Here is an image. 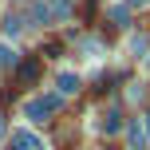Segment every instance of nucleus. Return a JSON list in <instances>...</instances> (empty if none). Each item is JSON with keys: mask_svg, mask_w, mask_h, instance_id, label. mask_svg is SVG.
<instances>
[{"mask_svg": "<svg viewBox=\"0 0 150 150\" xmlns=\"http://www.w3.org/2000/svg\"><path fill=\"white\" fill-rule=\"evenodd\" d=\"M59 99L63 95H36V99H28L24 103V119L28 122H44L52 111H59Z\"/></svg>", "mask_w": 150, "mask_h": 150, "instance_id": "1", "label": "nucleus"}, {"mask_svg": "<svg viewBox=\"0 0 150 150\" xmlns=\"http://www.w3.org/2000/svg\"><path fill=\"white\" fill-rule=\"evenodd\" d=\"M12 150H47V146H44V138H40L36 130L16 127V130H12Z\"/></svg>", "mask_w": 150, "mask_h": 150, "instance_id": "2", "label": "nucleus"}, {"mask_svg": "<svg viewBox=\"0 0 150 150\" xmlns=\"http://www.w3.org/2000/svg\"><path fill=\"white\" fill-rule=\"evenodd\" d=\"M127 146H130V150H146V146H150L142 119H130V122H127Z\"/></svg>", "mask_w": 150, "mask_h": 150, "instance_id": "3", "label": "nucleus"}, {"mask_svg": "<svg viewBox=\"0 0 150 150\" xmlns=\"http://www.w3.org/2000/svg\"><path fill=\"white\" fill-rule=\"evenodd\" d=\"M16 79H20L24 87H32V83L40 79V55H28V59H24L20 67H16Z\"/></svg>", "mask_w": 150, "mask_h": 150, "instance_id": "4", "label": "nucleus"}, {"mask_svg": "<svg viewBox=\"0 0 150 150\" xmlns=\"http://www.w3.org/2000/svg\"><path fill=\"white\" fill-rule=\"evenodd\" d=\"M28 20H32V24H52V20H55V16H52V8H47V0H32Z\"/></svg>", "mask_w": 150, "mask_h": 150, "instance_id": "5", "label": "nucleus"}, {"mask_svg": "<svg viewBox=\"0 0 150 150\" xmlns=\"http://www.w3.org/2000/svg\"><path fill=\"white\" fill-rule=\"evenodd\" d=\"M55 87H59V95H75V91H79V75L75 71H59Z\"/></svg>", "mask_w": 150, "mask_h": 150, "instance_id": "6", "label": "nucleus"}, {"mask_svg": "<svg viewBox=\"0 0 150 150\" xmlns=\"http://www.w3.org/2000/svg\"><path fill=\"white\" fill-rule=\"evenodd\" d=\"M47 8H52L55 20H67V16H71V0H47Z\"/></svg>", "mask_w": 150, "mask_h": 150, "instance_id": "7", "label": "nucleus"}, {"mask_svg": "<svg viewBox=\"0 0 150 150\" xmlns=\"http://www.w3.org/2000/svg\"><path fill=\"white\" fill-rule=\"evenodd\" d=\"M99 127H103V134H119V111H107Z\"/></svg>", "mask_w": 150, "mask_h": 150, "instance_id": "8", "label": "nucleus"}, {"mask_svg": "<svg viewBox=\"0 0 150 150\" xmlns=\"http://www.w3.org/2000/svg\"><path fill=\"white\" fill-rule=\"evenodd\" d=\"M127 20H130L127 8H122V4H111V24H115V28H127Z\"/></svg>", "mask_w": 150, "mask_h": 150, "instance_id": "9", "label": "nucleus"}, {"mask_svg": "<svg viewBox=\"0 0 150 150\" xmlns=\"http://www.w3.org/2000/svg\"><path fill=\"white\" fill-rule=\"evenodd\" d=\"M24 24H28L24 16H8V20H4V32H8V36H20V32H24Z\"/></svg>", "mask_w": 150, "mask_h": 150, "instance_id": "10", "label": "nucleus"}, {"mask_svg": "<svg viewBox=\"0 0 150 150\" xmlns=\"http://www.w3.org/2000/svg\"><path fill=\"white\" fill-rule=\"evenodd\" d=\"M12 63H16V52L8 44H0V67H12Z\"/></svg>", "mask_w": 150, "mask_h": 150, "instance_id": "11", "label": "nucleus"}, {"mask_svg": "<svg viewBox=\"0 0 150 150\" xmlns=\"http://www.w3.org/2000/svg\"><path fill=\"white\" fill-rule=\"evenodd\" d=\"M130 52L142 55V52H146V36H134V40H130Z\"/></svg>", "mask_w": 150, "mask_h": 150, "instance_id": "12", "label": "nucleus"}, {"mask_svg": "<svg viewBox=\"0 0 150 150\" xmlns=\"http://www.w3.org/2000/svg\"><path fill=\"white\" fill-rule=\"evenodd\" d=\"M150 4V0H130V8H146Z\"/></svg>", "mask_w": 150, "mask_h": 150, "instance_id": "13", "label": "nucleus"}, {"mask_svg": "<svg viewBox=\"0 0 150 150\" xmlns=\"http://www.w3.org/2000/svg\"><path fill=\"white\" fill-rule=\"evenodd\" d=\"M142 127H146V138H150V111H146V119H142Z\"/></svg>", "mask_w": 150, "mask_h": 150, "instance_id": "14", "label": "nucleus"}, {"mask_svg": "<svg viewBox=\"0 0 150 150\" xmlns=\"http://www.w3.org/2000/svg\"><path fill=\"white\" fill-rule=\"evenodd\" d=\"M0 134H4V119H0Z\"/></svg>", "mask_w": 150, "mask_h": 150, "instance_id": "15", "label": "nucleus"}]
</instances>
